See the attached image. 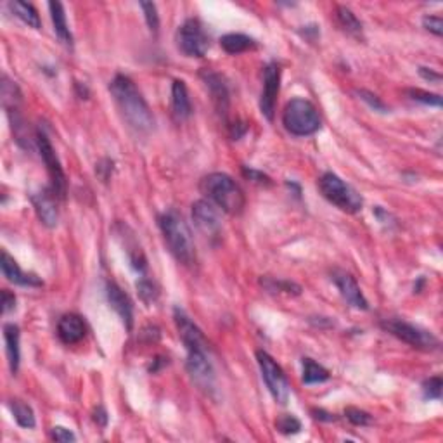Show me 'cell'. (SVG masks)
<instances>
[{
  "label": "cell",
  "mask_w": 443,
  "mask_h": 443,
  "mask_svg": "<svg viewBox=\"0 0 443 443\" xmlns=\"http://www.w3.org/2000/svg\"><path fill=\"white\" fill-rule=\"evenodd\" d=\"M114 102L123 120L139 134H149L155 128V116L134 81L125 75H116L109 85Z\"/></svg>",
  "instance_id": "6da1fadb"
},
{
  "label": "cell",
  "mask_w": 443,
  "mask_h": 443,
  "mask_svg": "<svg viewBox=\"0 0 443 443\" xmlns=\"http://www.w3.org/2000/svg\"><path fill=\"white\" fill-rule=\"evenodd\" d=\"M158 224L168 249L177 258V262L187 267L196 263L194 239H192V232L184 217L175 210H168L163 215H160Z\"/></svg>",
  "instance_id": "7a4b0ae2"
},
{
  "label": "cell",
  "mask_w": 443,
  "mask_h": 443,
  "mask_svg": "<svg viewBox=\"0 0 443 443\" xmlns=\"http://www.w3.org/2000/svg\"><path fill=\"white\" fill-rule=\"evenodd\" d=\"M201 192L210 203L228 215H239L244 210V192L227 173L206 175L201 180Z\"/></svg>",
  "instance_id": "3957f363"
},
{
  "label": "cell",
  "mask_w": 443,
  "mask_h": 443,
  "mask_svg": "<svg viewBox=\"0 0 443 443\" xmlns=\"http://www.w3.org/2000/svg\"><path fill=\"white\" fill-rule=\"evenodd\" d=\"M282 125L289 134L296 137L312 135L320 128L319 111L306 99H291L282 113Z\"/></svg>",
  "instance_id": "277c9868"
},
{
  "label": "cell",
  "mask_w": 443,
  "mask_h": 443,
  "mask_svg": "<svg viewBox=\"0 0 443 443\" xmlns=\"http://www.w3.org/2000/svg\"><path fill=\"white\" fill-rule=\"evenodd\" d=\"M319 189L324 198L334 206H338L341 212L357 213L362 210V196L352 185H348L343 178L331 173V171H327L319 178Z\"/></svg>",
  "instance_id": "5b68a950"
},
{
  "label": "cell",
  "mask_w": 443,
  "mask_h": 443,
  "mask_svg": "<svg viewBox=\"0 0 443 443\" xmlns=\"http://www.w3.org/2000/svg\"><path fill=\"white\" fill-rule=\"evenodd\" d=\"M187 373L196 387L206 395H212L215 389V371L210 359V345L194 346L187 350Z\"/></svg>",
  "instance_id": "8992f818"
},
{
  "label": "cell",
  "mask_w": 443,
  "mask_h": 443,
  "mask_svg": "<svg viewBox=\"0 0 443 443\" xmlns=\"http://www.w3.org/2000/svg\"><path fill=\"white\" fill-rule=\"evenodd\" d=\"M381 327L389 332V334L395 336V338H398L400 341L410 345L412 348L435 350L440 345V341H438V338L433 332L423 329V327L419 326H414V324L410 322H405V320L384 319L383 322H381Z\"/></svg>",
  "instance_id": "52a82bcc"
},
{
  "label": "cell",
  "mask_w": 443,
  "mask_h": 443,
  "mask_svg": "<svg viewBox=\"0 0 443 443\" xmlns=\"http://www.w3.org/2000/svg\"><path fill=\"white\" fill-rule=\"evenodd\" d=\"M256 360H258L260 371H262V378L265 381L267 388H269L270 395L274 396L277 403L284 405L289 400V383L286 378L284 371L279 366L276 360L263 350L256 352Z\"/></svg>",
  "instance_id": "ba28073f"
},
{
  "label": "cell",
  "mask_w": 443,
  "mask_h": 443,
  "mask_svg": "<svg viewBox=\"0 0 443 443\" xmlns=\"http://www.w3.org/2000/svg\"><path fill=\"white\" fill-rule=\"evenodd\" d=\"M175 42H177L178 51L187 57H203L210 47L208 35L205 33L198 20L184 21L182 26H178Z\"/></svg>",
  "instance_id": "9c48e42d"
},
{
  "label": "cell",
  "mask_w": 443,
  "mask_h": 443,
  "mask_svg": "<svg viewBox=\"0 0 443 443\" xmlns=\"http://www.w3.org/2000/svg\"><path fill=\"white\" fill-rule=\"evenodd\" d=\"M35 142H37L38 153H40L45 166H47L49 177H51L52 192H54L59 199H64V196H66V175H64L63 166H61L59 158H57L51 141H49V137L44 134V132L38 130L37 137H35Z\"/></svg>",
  "instance_id": "30bf717a"
},
{
  "label": "cell",
  "mask_w": 443,
  "mask_h": 443,
  "mask_svg": "<svg viewBox=\"0 0 443 443\" xmlns=\"http://www.w3.org/2000/svg\"><path fill=\"white\" fill-rule=\"evenodd\" d=\"M192 222L205 238L217 239L222 234V220L217 206L206 199H199L192 205Z\"/></svg>",
  "instance_id": "8fae6325"
},
{
  "label": "cell",
  "mask_w": 443,
  "mask_h": 443,
  "mask_svg": "<svg viewBox=\"0 0 443 443\" xmlns=\"http://www.w3.org/2000/svg\"><path fill=\"white\" fill-rule=\"evenodd\" d=\"M279 87H281V68L276 63L267 64L265 70H263V91L262 98H260V109L269 121L274 120Z\"/></svg>",
  "instance_id": "7c38bea8"
},
{
  "label": "cell",
  "mask_w": 443,
  "mask_h": 443,
  "mask_svg": "<svg viewBox=\"0 0 443 443\" xmlns=\"http://www.w3.org/2000/svg\"><path fill=\"white\" fill-rule=\"evenodd\" d=\"M332 281H334L336 288L339 289V293H341V296L350 306L359 310L369 309V303H367L364 293L360 291V286L357 284L355 277L350 276L348 272H343V270H334L332 272Z\"/></svg>",
  "instance_id": "4fadbf2b"
},
{
  "label": "cell",
  "mask_w": 443,
  "mask_h": 443,
  "mask_svg": "<svg viewBox=\"0 0 443 443\" xmlns=\"http://www.w3.org/2000/svg\"><path fill=\"white\" fill-rule=\"evenodd\" d=\"M57 196L52 192L51 187L42 189V191L31 194V203L35 206L38 220L45 225V227L52 228L57 225L59 220V210H57Z\"/></svg>",
  "instance_id": "5bb4252c"
},
{
  "label": "cell",
  "mask_w": 443,
  "mask_h": 443,
  "mask_svg": "<svg viewBox=\"0 0 443 443\" xmlns=\"http://www.w3.org/2000/svg\"><path fill=\"white\" fill-rule=\"evenodd\" d=\"M201 78L206 87H208L210 94H212L217 113L225 120L228 113V104H231V94H228L227 84H225L224 78L219 73H215V71H203Z\"/></svg>",
  "instance_id": "9a60e30c"
},
{
  "label": "cell",
  "mask_w": 443,
  "mask_h": 443,
  "mask_svg": "<svg viewBox=\"0 0 443 443\" xmlns=\"http://www.w3.org/2000/svg\"><path fill=\"white\" fill-rule=\"evenodd\" d=\"M106 296H108L109 305L116 310V313L120 316L121 322L125 324L128 331H132L134 326V306L132 302L128 300V296L125 295L123 289L116 284V282H108L106 286Z\"/></svg>",
  "instance_id": "2e32d148"
},
{
  "label": "cell",
  "mask_w": 443,
  "mask_h": 443,
  "mask_svg": "<svg viewBox=\"0 0 443 443\" xmlns=\"http://www.w3.org/2000/svg\"><path fill=\"white\" fill-rule=\"evenodd\" d=\"M87 334V326L84 319L77 313H66L59 319L57 324V336L64 345H77Z\"/></svg>",
  "instance_id": "e0dca14e"
},
{
  "label": "cell",
  "mask_w": 443,
  "mask_h": 443,
  "mask_svg": "<svg viewBox=\"0 0 443 443\" xmlns=\"http://www.w3.org/2000/svg\"><path fill=\"white\" fill-rule=\"evenodd\" d=\"M0 265H2L3 276L7 277V281L13 282V284L26 286V288H42V286H44L40 277H37L35 274L23 272V270L20 269V265L16 263V260H14L7 251H2Z\"/></svg>",
  "instance_id": "ac0fdd59"
},
{
  "label": "cell",
  "mask_w": 443,
  "mask_h": 443,
  "mask_svg": "<svg viewBox=\"0 0 443 443\" xmlns=\"http://www.w3.org/2000/svg\"><path fill=\"white\" fill-rule=\"evenodd\" d=\"M171 111H173V116L177 121L189 120L192 114L187 87L182 80H173V84H171Z\"/></svg>",
  "instance_id": "d6986e66"
},
{
  "label": "cell",
  "mask_w": 443,
  "mask_h": 443,
  "mask_svg": "<svg viewBox=\"0 0 443 443\" xmlns=\"http://www.w3.org/2000/svg\"><path fill=\"white\" fill-rule=\"evenodd\" d=\"M3 339H6L7 360H9L10 373L16 374L20 369V327L16 324H6L3 326Z\"/></svg>",
  "instance_id": "ffe728a7"
},
{
  "label": "cell",
  "mask_w": 443,
  "mask_h": 443,
  "mask_svg": "<svg viewBox=\"0 0 443 443\" xmlns=\"http://www.w3.org/2000/svg\"><path fill=\"white\" fill-rule=\"evenodd\" d=\"M49 9H51L52 24H54V31L66 47H73V35H71L70 26H68L66 14H64L63 3L61 2H49Z\"/></svg>",
  "instance_id": "44dd1931"
},
{
  "label": "cell",
  "mask_w": 443,
  "mask_h": 443,
  "mask_svg": "<svg viewBox=\"0 0 443 443\" xmlns=\"http://www.w3.org/2000/svg\"><path fill=\"white\" fill-rule=\"evenodd\" d=\"M220 45L224 47V51L227 52V54L235 56V54H242V52L256 49V40L255 38L248 37V35L228 33L220 38Z\"/></svg>",
  "instance_id": "7402d4cb"
},
{
  "label": "cell",
  "mask_w": 443,
  "mask_h": 443,
  "mask_svg": "<svg viewBox=\"0 0 443 443\" xmlns=\"http://www.w3.org/2000/svg\"><path fill=\"white\" fill-rule=\"evenodd\" d=\"M9 9L14 16L20 17L28 26L35 28V30L40 28V16L31 3L23 2V0H13V2H9Z\"/></svg>",
  "instance_id": "603a6c76"
},
{
  "label": "cell",
  "mask_w": 443,
  "mask_h": 443,
  "mask_svg": "<svg viewBox=\"0 0 443 443\" xmlns=\"http://www.w3.org/2000/svg\"><path fill=\"white\" fill-rule=\"evenodd\" d=\"M9 409L10 412H13L16 423L20 424L21 428H26V430L35 428V424H37V421H35V412L28 403L21 402V400H10Z\"/></svg>",
  "instance_id": "cb8c5ba5"
},
{
  "label": "cell",
  "mask_w": 443,
  "mask_h": 443,
  "mask_svg": "<svg viewBox=\"0 0 443 443\" xmlns=\"http://www.w3.org/2000/svg\"><path fill=\"white\" fill-rule=\"evenodd\" d=\"M329 380V371L312 359H303V383L317 384Z\"/></svg>",
  "instance_id": "d4e9b609"
},
{
  "label": "cell",
  "mask_w": 443,
  "mask_h": 443,
  "mask_svg": "<svg viewBox=\"0 0 443 443\" xmlns=\"http://www.w3.org/2000/svg\"><path fill=\"white\" fill-rule=\"evenodd\" d=\"M336 17H338L339 26H341L346 33L357 35V37L362 35V23L357 20V16L348 9V7L339 6L338 9H336Z\"/></svg>",
  "instance_id": "484cf974"
},
{
  "label": "cell",
  "mask_w": 443,
  "mask_h": 443,
  "mask_svg": "<svg viewBox=\"0 0 443 443\" xmlns=\"http://www.w3.org/2000/svg\"><path fill=\"white\" fill-rule=\"evenodd\" d=\"M2 102L7 111L17 109L21 104V92L14 81L7 77H2Z\"/></svg>",
  "instance_id": "4316f807"
},
{
  "label": "cell",
  "mask_w": 443,
  "mask_h": 443,
  "mask_svg": "<svg viewBox=\"0 0 443 443\" xmlns=\"http://www.w3.org/2000/svg\"><path fill=\"white\" fill-rule=\"evenodd\" d=\"M262 286L269 291H284L288 295H300L302 293V288L295 282H289V281H276V279H262Z\"/></svg>",
  "instance_id": "83f0119b"
},
{
  "label": "cell",
  "mask_w": 443,
  "mask_h": 443,
  "mask_svg": "<svg viewBox=\"0 0 443 443\" xmlns=\"http://www.w3.org/2000/svg\"><path fill=\"white\" fill-rule=\"evenodd\" d=\"M407 95H409L412 101L423 102V104L428 106H435V108H442V98L438 94H430V92H424L421 91V88H409Z\"/></svg>",
  "instance_id": "f1b7e54d"
},
{
  "label": "cell",
  "mask_w": 443,
  "mask_h": 443,
  "mask_svg": "<svg viewBox=\"0 0 443 443\" xmlns=\"http://www.w3.org/2000/svg\"><path fill=\"white\" fill-rule=\"evenodd\" d=\"M276 428L279 433L282 435H296L302 430V423H300V419H296L295 416L286 414V416H281L276 421Z\"/></svg>",
  "instance_id": "f546056e"
},
{
  "label": "cell",
  "mask_w": 443,
  "mask_h": 443,
  "mask_svg": "<svg viewBox=\"0 0 443 443\" xmlns=\"http://www.w3.org/2000/svg\"><path fill=\"white\" fill-rule=\"evenodd\" d=\"M345 416L346 419L352 424H355V426H369V424L373 423V416H371L369 412L355 409V407H348V409L345 410Z\"/></svg>",
  "instance_id": "4dcf8cb0"
},
{
  "label": "cell",
  "mask_w": 443,
  "mask_h": 443,
  "mask_svg": "<svg viewBox=\"0 0 443 443\" xmlns=\"http://www.w3.org/2000/svg\"><path fill=\"white\" fill-rule=\"evenodd\" d=\"M137 291L146 303H153L158 298V289H156V286L146 277H142L141 281L137 282Z\"/></svg>",
  "instance_id": "1f68e13d"
},
{
  "label": "cell",
  "mask_w": 443,
  "mask_h": 443,
  "mask_svg": "<svg viewBox=\"0 0 443 443\" xmlns=\"http://www.w3.org/2000/svg\"><path fill=\"white\" fill-rule=\"evenodd\" d=\"M442 388H443V381L440 376H433L428 381H424L423 384V391L424 396L430 400H440L442 398Z\"/></svg>",
  "instance_id": "d6a6232c"
},
{
  "label": "cell",
  "mask_w": 443,
  "mask_h": 443,
  "mask_svg": "<svg viewBox=\"0 0 443 443\" xmlns=\"http://www.w3.org/2000/svg\"><path fill=\"white\" fill-rule=\"evenodd\" d=\"M142 10H144V17H146V23H148L149 30L151 31H158L160 28V16H158V9L153 2H141Z\"/></svg>",
  "instance_id": "836d02e7"
},
{
  "label": "cell",
  "mask_w": 443,
  "mask_h": 443,
  "mask_svg": "<svg viewBox=\"0 0 443 443\" xmlns=\"http://www.w3.org/2000/svg\"><path fill=\"white\" fill-rule=\"evenodd\" d=\"M357 94H359V98L362 99L364 102H367V104H369L371 108H373L374 111H380V113H388L387 104H384V102L381 101V99L378 98V95H374L373 92L359 91V92H357Z\"/></svg>",
  "instance_id": "e575fe53"
},
{
  "label": "cell",
  "mask_w": 443,
  "mask_h": 443,
  "mask_svg": "<svg viewBox=\"0 0 443 443\" xmlns=\"http://www.w3.org/2000/svg\"><path fill=\"white\" fill-rule=\"evenodd\" d=\"M423 26L426 28L428 31L435 33L437 37H442L443 33V21L440 16H424L423 17Z\"/></svg>",
  "instance_id": "d590c367"
},
{
  "label": "cell",
  "mask_w": 443,
  "mask_h": 443,
  "mask_svg": "<svg viewBox=\"0 0 443 443\" xmlns=\"http://www.w3.org/2000/svg\"><path fill=\"white\" fill-rule=\"evenodd\" d=\"M51 437H52V440L61 442V443L77 442V437H75V435L71 433L70 430H66V428H63V426H56V428H52Z\"/></svg>",
  "instance_id": "8d00e7d4"
},
{
  "label": "cell",
  "mask_w": 443,
  "mask_h": 443,
  "mask_svg": "<svg viewBox=\"0 0 443 443\" xmlns=\"http://www.w3.org/2000/svg\"><path fill=\"white\" fill-rule=\"evenodd\" d=\"M242 173H244V177H248L249 180H253V182H256V184H265V185H269L270 184V178L267 177V175H263L262 171H256V170H253V168H242Z\"/></svg>",
  "instance_id": "74e56055"
},
{
  "label": "cell",
  "mask_w": 443,
  "mask_h": 443,
  "mask_svg": "<svg viewBox=\"0 0 443 443\" xmlns=\"http://www.w3.org/2000/svg\"><path fill=\"white\" fill-rule=\"evenodd\" d=\"M14 306H16V298H14L13 293L2 289V312L9 313L10 310H14Z\"/></svg>",
  "instance_id": "f35d334b"
},
{
  "label": "cell",
  "mask_w": 443,
  "mask_h": 443,
  "mask_svg": "<svg viewBox=\"0 0 443 443\" xmlns=\"http://www.w3.org/2000/svg\"><path fill=\"white\" fill-rule=\"evenodd\" d=\"M419 75L424 78V80L430 81V84H440V81H442V75L437 73L435 70H431V68L421 66L419 68Z\"/></svg>",
  "instance_id": "ab89813d"
},
{
  "label": "cell",
  "mask_w": 443,
  "mask_h": 443,
  "mask_svg": "<svg viewBox=\"0 0 443 443\" xmlns=\"http://www.w3.org/2000/svg\"><path fill=\"white\" fill-rule=\"evenodd\" d=\"M92 419L98 423V426L106 428V424H108V412H106L104 407L99 405L98 409H94V412H92Z\"/></svg>",
  "instance_id": "60d3db41"
},
{
  "label": "cell",
  "mask_w": 443,
  "mask_h": 443,
  "mask_svg": "<svg viewBox=\"0 0 443 443\" xmlns=\"http://www.w3.org/2000/svg\"><path fill=\"white\" fill-rule=\"evenodd\" d=\"M312 414H313V417H316V419H320V421H334V417H332L331 414L324 412V410H312Z\"/></svg>",
  "instance_id": "b9f144b4"
}]
</instances>
